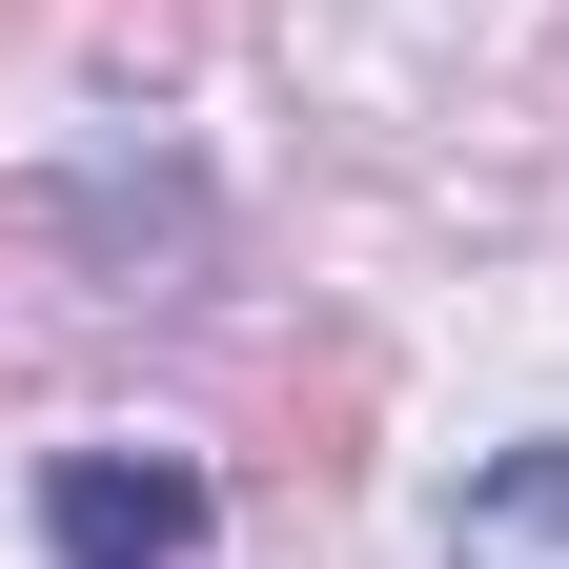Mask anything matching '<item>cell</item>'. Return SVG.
I'll list each match as a JSON object with an SVG mask.
<instances>
[{"instance_id": "cell-2", "label": "cell", "mask_w": 569, "mask_h": 569, "mask_svg": "<svg viewBox=\"0 0 569 569\" xmlns=\"http://www.w3.org/2000/svg\"><path fill=\"white\" fill-rule=\"evenodd\" d=\"M448 569H569V448H509L468 488V529H448Z\"/></svg>"}, {"instance_id": "cell-1", "label": "cell", "mask_w": 569, "mask_h": 569, "mask_svg": "<svg viewBox=\"0 0 569 569\" xmlns=\"http://www.w3.org/2000/svg\"><path fill=\"white\" fill-rule=\"evenodd\" d=\"M41 549L61 569H183L203 549V468H163V448H61L41 468Z\"/></svg>"}]
</instances>
